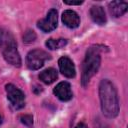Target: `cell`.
Here are the masks:
<instances>
[{"mask_svg": "<svg viewBox=\"0 0 128 128\" xmlns=\"http://www.w3.org/2000/svg\"><path fill=\"white\" fill-rule=\"evenodd\" d=\"M67 44V40L64 39V38H59V39H53V38H50L46 41L45 45L48 49L50 50H56V49H60L64 46H66Z\"/></svg>", "mask_w": 128, "mask_h": 128, "instance_id": "13", "label": "cell"}, {"mask_svg": "<svg viewBox=\"0 0 128 128\" xmlns=\"http://www.w3.org/2000/svg\"><path fill=\"white\" fill-rule=\"evenodd\" d=\"M36 37H37V36H36L35 32H34L33 30L28 29V30H26V32H25L24 35H23V41H24L25 43L29 44V43L34 42V41L36 40Z\"/></svg>", "mask_w": 128, "mask_h": 128, "instance_id": "14", "label": "cell"}, {"mask_svg": "<svg viewBox=\"0 0 128 128\" xmlns=\"http://www.w3.org/2000/svg\"><path fill=\"white\" fill-rule=\"evenodd\" d=\"M1 123H2V117L0 116V124H1Z\"/></svg>", "mask_w": 128, "mask_h": 128, "instance_id": "19", "label": "cell"}, {"mask_svg": "<svg viewBox=\"0 0 128 128\" xmlns=\"http://www.w3.org/2000/svg\"><path fill=\"white\" fill-rule=\"evenodd\" d=\"M53 93L55 94V96L59 100H61L63 102L69 101L73 97L72 90H71V85L68 82H66V81H63V82L58 83L56 85V87L54 88Z\"/></svg>", "mask_w": 128, "mask_h": 128, "instance_id": "7", "label": "cell"}, {"mask_svg": "<svg viewBox=\"0 0 128 128\" xmlns=\"http://www.w3.org/2000/svg\"><path fill=\"white\" fill-rule=\"evenodd\" d=\"M64 3L67 5H81L83 3V1H67L64 0Z\"/></svg>", "mask_w": 128, "mask_h": 128, "instance_id": "16", "label": "cell"}, {"mask_svg": "<svg viewBox=\"0 0 128 128\" xmlns=\"http://www.w3.org/2000/svg\"><path fill=\"white\" fill-rule=\"evenodd\" d=\"M58 23V13L56 9H50L47 16L37 22V27L44 33H49L56 29Z\"/></svg>", "mask_w": 128, "mask_h": 128, "instance_id": "6", "label": "cell"}, {"mask_svg": "<svg viewBox=\"0 0 128 128\" xmlns=\"http://www.w3.org/2000/svg\"><path fill=\"white\" fill-rule=\"evenodd\" d=\"M20 121L22 124L26 125L27 127H32V125H33V117L31 115H28V114L22 115L20 117Z\"/></svg>", "mask_w": 128, "mask_h": 128, "instance_id": "15", "label": "cell"}, {"mask_svg": "<svg viewBox=\"0 0 128 128\" xmlns=\"http://www.w3.org/2000/svg\"><path fill=\"white\" fill-rule=\"evenodd\" d=\"M51 56L44 50L34 49L31 50L26 56V65L30 70L40 69L46 60H49Z\"/></svg>", "mask_w": 128, "mask_h": 128, "instance_id": "4", "label": "cell"}, {"mask_svg": "<svg viewBox=\"0 0 128 128\" xmlns=\"http://www.w3.org/2000/svg\"><path fill=\"white\" fill-rule=\"evenodd\" d=\"M0 51L4 59L11 65L20 67L21 57L17 50V43L13 34L5 28H0Z\"/></svg>", "mask_w": 128, "mask_h": 128, "instance_id": "2", "label": "cell"}, {"mask_svg": "<svg viewBox=\"0 0 128 128\" xmlns=\"http://www.w3.org/2000/svg\"><path fill=\"white\" fill-rule=\"evenodd\" d=\"M99 97L101 110L107 118H115L119 113V99L115 86L108 79L101 80L99 84Z\"/></svg>", "mask_w": 128, "mask_h": 128, "instance_id": "1", "label": "cell"}, {"mask_svg": "<svg viewBox=\"0 0 128 128\" xmlns=\"http://www.w3.org/2000/svg\"><path fill=\"white\" fill-rule=\"evenodd\" d=\"M62 22L70 29L77 28L80 24V17L79 15L73 10H65L62 13Z\"/></svg>", "mask_w": 128, "mask_h": 128, "instance_id": "9", "label": "cell"}, {"mask_svg": "<svg viewBox=\"0 0 128 128\" xmlns=\"http://www.w3.org/2000/svg\"><path fill=\"white\" fill-rule=\"evenodd\" d=\"M58 65L60 72L67 78H74L76 75V70L73 61L67 57V56H62L58 60Z\"/></svg>", "mask_w": 128, "mask_h": 128, "instance_id": "8", "label": "cell"}, {"mask_svg": "<svg viewBox=\"0 0 128 128\" xmlns=\"http://www.w3.org/2000/svg\"><path fill=\"white\" fill-rule=\"evenodd\" d=\"M109 12L113 17H120L126 13L128 9V3L125 1H112L108 4Z\"/></svg>", "mask_w": 128, "mask_h": 128, "instance_id": "10", "label": "cell"}, {"mask_svg": "<svg viewBox=\"0 0 128 128\" xmlns=\"http://www.w3.org/2000/svg\"><path fill=\"white\" fill-rule=\"evenodd\" d=\"M7 98L11 103V106L18 110L25 106V95L24 93L13 84H7L5 86Z\"/></svg>", "mask_w": 128, "mask_h": 128, "instance_id": "5", "label": "cell"}, {"mask_svg": "<svg viewBox=\"0 0 128 128\" xmlns=\"http://www.w3.org/2000/svg\"><path fill=\"white\" fill-rule=\"evenodd\" d=\"M75 128H88V127L86 126V124H84V123L80 122V123H78V124L75 126Z\"/></svg>", "mask_w": 128, "mask_h": 128, "instance_id": "17", "label": "cell"}, {"mask_svg": "<svg viewBox=\"0 0 128 128\" xmlns=\"http://www.w3.org/2000/svg\"><path fill=\"white\" fill-rule=\"evenodd\" d=\"M101 48L97 46H91L88 48L85 58L82 63V73H81V84L83 87H86L90 79L97 73L100 63H101Z\"/></svg>", "mask_w": 128, "mask_h": 128, "instance_id": "3", "label": "cell"}, {"mask_svg": "<svg viewBox=\"0 0 128 128\" xmlns=\"http://www.w3.org/2000/svg\"><path fill=\"white\" fill-rule=\"evenodd\" d=\"M58 77V72L54 68H48L39 74V79L45 84L53 83Z\"/></svg>", "mask_w": 128, "mask_h": 128, "instance_id": "12", "label": "cell"}, {"mask_svg": "<svg viewBox=\"0 0 128 128\" xmlns=\"http://www.w3.org/2000/svg\"><path fill=\"white\" fill-rule=\"evenodd\" d=\"M89 13H90L91 19L96 24H98V25H104L106 23L107 18H106V14H105L104 8L102 6H98V5L92 6L90 8Z\"/></svg>", "mask_w": 128, "mask_h": 128, "instance_id": "11", "label": "cell"}, {"mask_svg": "<svg viewBox=\"0 0 128 128\" xmlns=\"http://www.w3.org/2000/svg\"><path fill=\"white\" fill-rule=\"evenodd\" d=\"M98 128H110L108 125H101V126H99Z\"/></svg>", "mask_w": 128, "mask_h": 128, "instance_id": "18", "label": "cell"}]
</instances>
